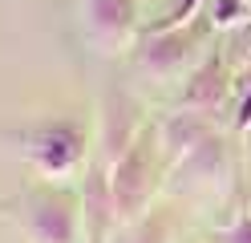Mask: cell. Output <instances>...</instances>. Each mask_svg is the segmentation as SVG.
I'll return each instance as SVG.
<instances>
[{
    "instance_id": "ba28073f",
    "label": "cell",
    "mask_w": 251,
    "mask_h": 243,
    "mask_svg": "<svg viewBox=\"0 0 251 243\" xmlns=\"http://www.w3.org/2000/svg\"><path fill=\"white\" fill-rule=\"evenodd\" d=\"M231 97H235V69L223 53V45L215 41L211 53L195 65V73L178 85L175 109H195V113H207V118H223Z\"/></svg>"
},
{
    "instance_id": "6da1fadb",
    "label": "cell",
    "mask_w": 251,
    "mask_h": 243,
    "mask_svg": "<svg viewBox=\"0 0 251 243\" xmlns=\"http://www.w3.org/2000/svg\"><path fill=\"white\" fill-rule=\"evenodd\" d=\"M211 37H219V32L207 8L186 25H150L130 49V65L134 73L158 81V85H182L195 73V65L211 53Z\"/></svg>"
},
{
    "instance_id": "7a4b0ae2",
    "label": "cell",
    "mask_w": 251,
    "mask_h": 243,
    "mask_svg": "<svg viewBox=\"0 0 251 243\" xmlns=\"http://www.w3.org/2000/svg\"><path fill=\"white\" fill-rule=\"evenodd\" d=\"M170 183V162L162 154L158 142V122H150L138 142L126 150L114 166H109V194H114V223L126 227L134 219H142L154 207L158 190ZM114 227V231H118Z\"/></svg>"
},
{
    "instance_id": "8fae6325",
    "label": "cell",
    "mask_w": 251,
    "mask_h": 243,
    "mask_svg": "<svg viewBox=\"0 0 251 243\" xmlns=\"http://www.w3.org/2000/svg\"><path fill=\"white\" fill-rule=\"evenodd\" d=\"M219 45H223L231 69H235V73H247V69H251V16H247V21H239L235 28L219 32Z\"/></svg>"
},
{
    "instance_id": "9c48e42d",
    "label": "cell",
    "mask_w": 251,
    "mask_h": 243,
    "mask_svg": "<svg viewBox=\"0 0 251 243\" xmlns=\"http://www.w3.org/2000/svg\"><path fill=\"white\" fill-rule=\"evenodd\" d=\"M219 130H223V126H219V118H207V113H195V109H175V113H166V118L158 122V142H162L166 162H170V166L182 162L195 146H202L207 138H215Z\"/></svg>"
},
{
    "instance_id": "3957f363",
    "label": "cell",
    "mask_w": 251,
    "mask_h": 243,
    "mask_svg": "<svg viewBox=\"0 0 251 243\" xmlns=\"http://www.w3.org/2000/svg\"><path fill=\"white\" fill-rule=\"evenodd\" d=\"M25 162L49 183L81 178L93 158V126L81 118H45L37 126L21 130Z\"/></svg>"
},
{
    "instance_id": "8992f818",
    "label": "cell",
    "mask_w": 251,
    "mask_h": 243,
    "mask_svg": "<svg viewBox=\"0 0 251 243\" xmlns=\"http://www.w3.org/2000/svg\"><path fill=\"white\" fill-rule=\"evenodd\" d=\"M150 122H146V109L142 102L126 89V85H109L98 102V118H93V154H98L105 166H114V162L130 150L138 142Z\"/></svg>"
},
{
    "instance_id": "30bf717a",
    "label": "cell",
    "mask_w": 251,
    "mask_h": 243,
    "mask_svg": "<svg viewBox=\"0 0 251 243\" xmlns=\"http://www.w3.org/2000/svg\"><path fill=\"white\" fill-rule=\"evenodd\" d=\"M109 243H175V215L166 207H150L142 219L118 227Z\"/></svg>"
},
{
    "instance_id": "5b68a950",
    "label": "cell",
    "mask_w": 251,
    "mask_h": 243,
    "mask_svg": "<svg viewBox=\"0 0 251 243\" xmlns=\"http://www.w3.org/2000/svg\"><path fill=\"white\" fill-rule=\"evenodd\" d=\"M231 178H235V158H231V142L227 134L219 130L215 138H207L202 146H195L182 162L170 166V183L182 190L186 199H202V203H215L231 190Z\"/></svg>"
},
{
    "instance_id": "7c38bea8",
    "label": "cell",
    "mask_w": 251,
    "mask_h": 243,
    "mask_svg": "<svg viewBox=\"0 0 251 243\" xmlns=\"http://www.w3.org/2000/svg\"><path fill=\"white\" fill-rule=\"evenodd\" d=\"M202 243H251V211H239V215H231L227 223L211 227Z\"/></svg>"
},
{
    "instance_id": "4fadbf2b",
    "label": "cell",
    "mask_w": 251,
    "mask_h": 243,
    "mask_svg": "<svg viewBox=\"0 0 251 243\" xmlns=\"http://www.w3.org/2000/svg\"><path fill=\"white\" fill-rule=\"evenodd\" d=\"M247 16H251V0H247Z\"/></svg>"
},
{
    "instance_id": "277c9868",
    "label": "cell",
    "mask_w": 251,
    "mask_h": 243,
    "mask_svg": "<svg viewBox=\"0 0 251 243\" xmlns=\"http://www.w3.org/2000/svg\"><path fill=\"white\" fill-rule=\"evenodd\" d=\"M21 231L28 243H81L85 239V211L81 190L69 183L41 178L21 194Z\"/></svg>"
},
{
    "instance_id": "52a82bcc",
    "label": "cell",
    "mask_w": 251,
    "mask_h": 243,
    "mask_svg": "<svg viewBox=\"0 0 251 243\" xmlns=\"http://www.w3.org/2000/svg\"><path fill=\"white\" fill-rule=\"evenodd\" d=\"M81 28L101 57H130L142 37L138 0H81Z\"/></svg>"
}]
</instances>
